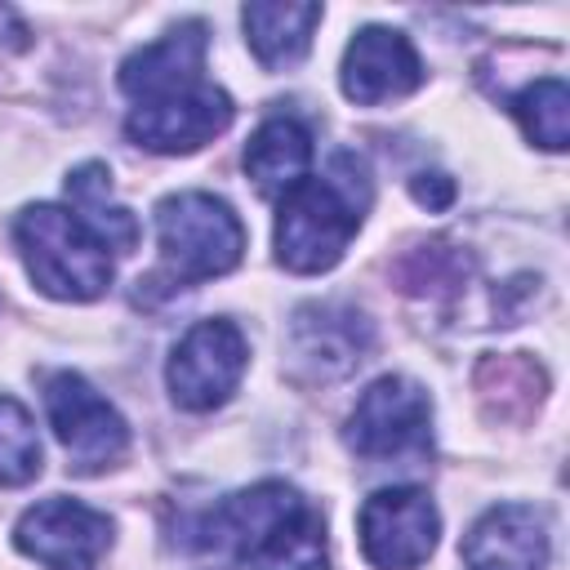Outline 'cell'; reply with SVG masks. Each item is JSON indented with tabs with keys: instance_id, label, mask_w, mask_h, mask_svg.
<instances>
[{
	"instance_id": "cell-16",
	"label": "cell",
	"mask_w": 570,
	"mask_h": 570,
	"mask_svg": "<svg viewBox=\"0 0 570 570\" xmlns=\"http://www.w3.org/2000/svg\"><path fill=\"white\" fill-rule=\"evenodd\" d=\"M321 4H245L240 27L263 67H294L312 49Z\"/></svg>"
},
{
	"instance_id": "cell-19",
	"label": "cell",
	"mask_w": 570,
	"mask_h": 570,
	"mask_svg": "<svg viewBox=\"0 0 570 570\" xmlns=\"http://www.w3.org/2000/svg\"><path fill=\"white\" fill-rule=\"evenodd\" d=\"M245 566L249 570H325L330 557H325V525H321V517L307 503L294 508L285 521H276L267 530V539L249 552Z\"/></svg>"
},
{
	"instance_id": "cell-14",
	"label": "cell",
	"mask_w": 570,
	"mask_h": 570,
	"mask_svg": "<svg viewBox=\"0 0 570 570\" xmlns=\"http://www.w3.org/2000/svg\"><path fill=\"white\" fill-rule=\"evenodd\" d=\"M468 570H548V525L525 503L490 508L463 539Z\"/></svg>"
},
{
	"instance_id": "cell-22",
	"label": "cell",
	"mask_w": 570,
	"mask_h": 570,
	"mask_svg": "<svg viewBox=\"0 0 570 570\" xmlns=\"http://www.w3.org/2000/svg\"><path fill=\"white\" fill-rule=\"evenodd\" d=\"M463 276H468V258H463L454 245H445V240L419 245V249L396 267V281H401V289H410V294H450V289L463 285Z\"/></svg>"
},
{
	"instance_id": "cell-1",
	"label": "cell",
	"mask_w": 570,
	"mask_h": 570,
	"mask_svg": "<svg viewBox=\"0 0 570 570\" xmlns=\"http://www.w3.org/2000/svg\"><path fill=\"white\" fill-rule=\"evenodd\" d=\"M370 205V174L361 156L338 151L325 178H303L276 209V258L298 276L330 272L356 236Z\"/></svg>"
},
{
	"instance_id": "cell-8",
	"label": "cell",
	"mask_w": 570,
	"mask_h": 570,
	"mask_svg": "<svg viewBox=\"0 0 570 570\" xmlns=\"http://www.w3.org/2000/svg\"><path fill=\"white\" fill-rule=\"evenodd\" d=\"M294 508H303V499L281 485V481H263V485H249V490H236L227 499H218L209 512L196 517L191 525V552L223 570V566H245L249 552L267 539V530L276 521H285Z\"/></svg>"
},
{
	"instance_id": "cell-18",
	"label": "cell",
	"mask_w": 570,
	"mask_h": 570,
	"mask_svg": "<svg viewBox=\"0 0 570 570\" xmlns=\"http://www.w3.org/2000/svg\"><path fill=\"white\" fill-rule=\"evenodd\" d=\"M67 196H71V214H76L107 249L129 254V249L138 245V223H134V214L111 200V174H107V165L89 160V165L71 169Z\"/></svg>"
},
{
	"instance_id": "cell-6",
	"label": "cell",
	"mask_w": 570,
	"mask_h": 570,
	"mask_svg": "<svg viewBox=\"0 0 570 570\" xmlns=\"http://www.w3.org/2000/svg\"><path fill=\"white\" fill-rule=\"evenodd\" d=\"M245 361H249L245 334L232 321H223V316L196 321L178 338V347L165 365V383H169L174 405H183L191 414L218 410L236 392V383L245 374Z\"/></svg>"
},
{
	"instance_id": "cell-15",
	"label": "cell",
	"mask_w": 570,
	"mask_h": 570,
	"mask_svg": "<svg viewBox=\"0 0 570 570\" xmlns=\"http://www.w3.org/2000/svg\"><path fill=\"white\" fill-rule=\"evenodd\" d=\"M307 165H312V134L289 116L263 120L245 142V174L263 196H285L289 187H298L307 178Z\"/></svg>"
},
{
	"instance_id": "cell-12",
	"label": "cell",
	"mask_w": 570,
	"mask_h": 570,
	"mask_svg": "<svg viewBox=\"0 0 570 570\" xmlns=\"http://www.w3.org/2000/svg\"><path fill=\"white\" fill-rule=\"evenodd\" d=\"M370 321L352 307H298L289 325V361L303 379H343L370 356Z\"/></svg>"
},
{
	"instance_id": "cell-5",
	"label": "cell",
	"mask_w": 570,
	"mask_h": 570,
	"mask_svg": "<svg viewBox=\"0 0 570 570\" xmlns=\"http://www.w3.org/2000/svg\"><path fill=\"white\" fill-rule=\"evenodd\" d=\"M45 410H49V423H53V432H58L67 459H71L67 463L71 472L94 476V472L125 459V450H129L125 419L80 374H71V370L49 374L45 379Z\"/></svg>"
},
{
	"instance_id": "cell-10",
	"label": "cell",
	"mask_w": 570,
	"mask_h": 570,
	"mask_svg": "<svg viewBox=\"0 0 570 570\" xmlns=\"http://www.w3.org/2000/svg\"><path fill=\"white\" fill-rule=\"evenodd\" d=\"M227 125H232V98L209 80L191 85L183 94H165V98L138 102L125 116L129 142H138L147 151H160V156L196 151V147L214 142Z\"/></svg>"
},
{
	"instance_id": "cell-20",
	"label": "cell",
	"mask_w": 570,
	"mask_h": 570,
	"mask_svg": "<svg viewBox=\"0 0 570 570\" xmlns=\"http://www.w3.org/2000/svg\"><path fill=\"white\" fill-rule=\"evenodd\" d=\"M512 111H517L530 142H539L543 151H566V142H570V89L561 76L530 80L512 98Z\"/></svg>"
},
{
	"instance_id": "cell-17",
	"label": "cell",
	"mask_w": 570,
	"mask_h": 570,
	"mask_svg": "<svg viewBox=\"0 0 570 570\" xmlns=\"http://www.w3.org/2000/svg\"><path fill=\"white\" fill-rule=\"evenodd\" d=\"M476 392H481V405L490 410V419L521 423L539 410V401L548 392V379H543L534 356L503 352V356H485L476 365Z\"/></svg>"
},
{
	"instance_id": "cell-7",
	"label": "cell",
	"mask_w": 570,
	"mask_h": 570,
	"mask_svg": "<svg viewBox=\"0 0 570 570\" xmlns=\"http://www.w3.org/2000/svg\"><path fill=\"white\" fill-rule=\"evenodd\" d=\"M361 552L374 570H419L441 534L436 503L419 485H392L361 503Z\"/></svg>"
},
{
	"instance_id": "cell-24",
	"label": "cell",
	"mask_w": 570,
	"mask_h": 570,
	"mask_svg": "<svg viewBox=\"0 0 570 570\" xmlns=\"http://www.w3.org/2000/svg\"><path fill=\"white\" fill-rule=\"evenodd\" d=\"M27 45H31L27 22H22L9 4H0V49H27Z\"/></svg>"
},
{
	"instance_id": "cell-23",
	"label": "cell",
	"mask_w": 570,
	"mask_h": 570,
	"mask_svg": "<svg viewBox=\"0 0 570 570\" xmlns=\"http://www.w3.org/2000/svg\"><path fill=\"white\" fill-rule=\"evenodd\" d=\"M410 196L419 200V205H428V209H450L454 205V178H445V174H414L410 178Z\"/></svg>"
},
{
	"instance_id": "cell-11",
	"label": "cell",
	"mask_w": 570,
	"mask_h": 570,
	"mask_svg": "<svg viewBox=\"0 0 570 570\" xmlns=\"http://www.w3.org/2000/svg\"><path fill=\"white\" fill-rule=\"evenodd\" d=\"M423 85V62L405 31L361 27L343 53V94L356 107H379L405 98Z\"/></svg>"
},
{
	"instance_id": "cell-9",
	"label": "cell",
	"mask_w": 570,
	"mask_h": 570,
	"mask_svg": "<svg viewBox=\"0 0 570 570\" xmlns=\"http://www.w3.org/2000/svg\"><path fill=\"white\" fill-rule=\"evenodd\" d=\"M13 543L45 570H94L111 548V521L80 499L53 494L18 517Z\"/></svg>"
},
{
	"instance_id": "cell-21",
	"label": "cell",
	"mask_w": 570,
	"mask_h": 570,
	"mask_svg": "<svg viewBox=\"0 0 570 570\" xmlns=\"http://www.w3.org/2000/svg\"><path fill=\"white\" fill-rule=\"evenodd\" d=\"M36 476H40L36 423L13 396H0V485H27Z\"/></svg>"
},
{
	"instance_id": "cell-3",
	"label": "cell",
	"mask_w": 570,
	"mask_h": 570,
	"mask_svg": "<svg viewBox=\"0 0 570 570\" xmlns=\"http://www.w3.org/2000/svg\"><path fill=\"white\" fill-rule=\"evenodd\" d=\"M160 272L169 285H200L232 272L245 254V227L236 209L209 191H174L156 205Z\"/></svg>"
},
{
	"instance_id": "cell-4",
	"label": "cell",
	"mask_w": 570,
	"mask_h": 570,
	"mask_svg": "<svg viewBox=\"0 0 570 570\" xmlns=\"http://www.w3.org/2000/svg\"><path fill=\"white\" fill-rule=\"evenodd\" d=\"M347 450H356L370 463L387 459H419L432 450V401L428 392L405 374L374 379L343 428Z\"/></svg>"
},
{
	"instance_id": "cell-13",
	"label": "cell",
	"mask_w": 570,
	"mask_h": 570,
	"mask_svg": "<svg viewBox=\"0 0 570 570\" xmlns=\"http://www.w3.org/2000/svg\"><path fill=\"white\" fill-rule=\"evenodd\" d=\"M205 22H178L169 36H160L156 45L129 53L120 62V89L134 102H151L165 94H183L191 85H205Z\"/></svg>"
},
{
	"instance_id": "cell-2",
	"label": "cell",
	"mask_w": 570,
	"mask_h": 570,
	"mask_svg": "<svg viewBox=\"0 0 570 570\" xmlns=\"http://www.w3.org/2000/svg\"><path fill=\"white\" fill-rule=\"evenodd\" d=\"M13 240L40 294L89 303L111 285L107 245L62 205H27L13 218Z\"/></svg>"
}]
</instances>
